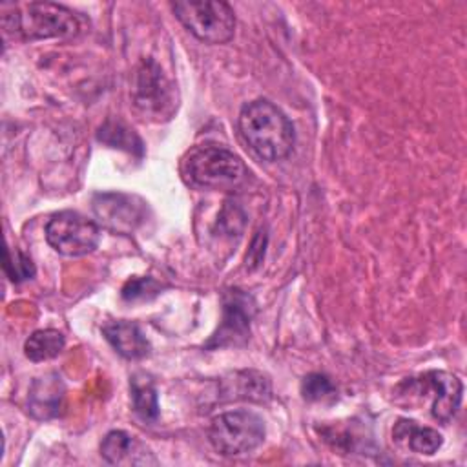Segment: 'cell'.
<instances>
[{
	"label": "cell",
	"instance_id": "1",
	"mask_svg": "<svg viewBox=\"0 0 467 467\" xmlns=\"http://www.w3.org/2000/svg\"><path fill=\"white\" fill-rule=\"evenodd\" d=\"M237 124L241 137L259 159L281 161L290 155L296 144V131L290 119L266 99L244 104Z\"/></svg>",
	"mask_w": 467,
	"mask_h": 467
},
{
	"label": "cell",
	"instance_id": "2",
	"mask_svg": "<svg viewBox=\"0 0 467 467\" xmlns=\"http://www.w3.org/2000/svg\"><path fill=\"white\" fill-rule=\"evenodd\" d=\"M2 27L20 40L71 38L82 31V20L69 7L53 2L4 4Z\"/></svg>",
	"mask_w": 467,
	"mask_h": 467
},
{
	"label": "cell",
	"instance_id": "3",
	"mask_svg": "<svg viewBox=\"0 0 467 467\" xmlns=\"http://www.w3.org/2000/svg\"><path fill=\"white\" fill-rule=\"evenodd\" d=\"M184 166L190 181L208 190H234L241 186L248 175L241 157L217 144L195 148Z\"/></svg>",
	"mask_w": 467,
	"mask_h": 467
},
{
	"label": "cell",
	"instance_id": "4",
	"mask_svg": "<svg viewBox=\"0 0 467 467\" xmlns=\"http://www.w3.org/2000/svg\"><path fill=\"white\" fill-rule=\"evenodd\" d=\"M177 20L201 42L226 44L235 31V13L221 0H179L171 4Z\"/></svg>",
	"mask_w": 467,
	"mask_h": 467
},
{
	"label": "cell",
	"instance_id": "5",
	"mask_svg": "<svg viewBox=\"0 0 467 467\" xmlns=\"http://www.w3.org/2000/svg\"><path fill=\"white\" fill-rule=\"evenodd\" d=\"M266 429L259 414L252 410H230L215 416L208 429L212 447L228 458L255 451L265 440Z\"/></svg>",
	"mask_w": 467,
	"mask_h": 467
},
{
	"label": "cell",
	"instance_id": "6",
	"mask_svg": "<svg viewBox=\"0 0 467 467\" xmlns=\"http://www.w3.org/2000/svg\"><path fill=\"white\" fill-rule=\"evenodd\" d=\"M46 241L53 250L67 257H78L93 252L100 241V228L95 221L78 212L55 213L46 224Z\"/></svg>",
	"mask_w": 467,
	"mask_h": 467
},
{
	"label": "cell",
	"instance_id": "7",
	"mask_svg": "<svg viewBox=\"0 0 467 467\" xmlns=\"http://www.w3.org/2000/svg\"><path fill=\"white\" fill-rule=\"evenodd\" d=\"M131 99L140 115L155 120H161L162 117L170 119L177 104L173 99L171 82L151 58H144L137 66Z\"/></svg>",
	"mask_w": 467,
	"mask_h": 467
},
{
	"label": "cell",
	"instance_id": "8",
	"mask_svg": "<svg viewBox=\"0 0 467 467\" xmlns=\"http://www.w3.org/2000/svg\"><path fill=\"white\" fill-rule=\"evenodd\" d=\"M254 305L243 290H228L223 297V321L206 347H226L244 343L250 336Z\"/></svg>",
	"mask_w": 467,
	"mask_h": 467
},
{
	"label": "cell",
	"instance_id": "9",
	"mask_svg": "<svg viewBox=\"0 0 467 467\" xmlns=\"http://www.w3.org/2000/svg\"><path fill=\"white\" fill-rule=\"evenodd\" d=\"M410 385H414L418 392H431V412L434 420L447 423L458 412L463 394V385L458 376L445 370H429L412 379Z\"/></svg>",
	"mask_w": 467,
	"mask_h": 467
},
{
	"label": "cell",
	"instance_id": "10",
	"mask_svg": "<svg viewBox=\"0 0 467 467\" xmlns=\"http://www.w3.org/2000/svg\"><path fill=\"white\" fill-rule=\"evenodd\" d=\"M93 212L99 223L113 232H133L144 219V202L126 193H97L93 197Z\"/></svg>",
	"mask_w": 467,
	"mask_h": 467
},
{
	"label": "cell",
	"instance_id": "11",
	"mask_svg": "<svg viewBox=\"0 0 467 467\" xmlns=\"http://www.w3.org/2000/svg\"><path fill=\"white\" fill-rule=\"evenodd\" d=\"M100 456L111 465H155L153 452L137 436L124 431H111L100 443Z\"/></svg>",
	"mask_w": 467,
	"mask_h": 467
},
{
	"label": "cell",
	"instance_id": "12",
	"mask_svg": "<svg viewBox=\"0 0 467 467\" xmlns=\"http://www.w3.org/2000/svg\"><path fill=\"white\" fill-rule=\"evenodd\" d=\"M108 343L126 359H142L150 354V341L131 321H111L102 328Z\"/></svg>",
	"mask_w": 467,
	"mask_h": 467
},
{
	"label": "cell",
	"instance_id": "13",
	"mask_svg": "<svg viewBox=\"0 0 467 467\" xmlns=\"http://www.w3.org/2000/svg\"><path fill=\"white\" fill-rule=\"evenodd\" d=\"M392 438L396 443L403 445L405 449L416 454H427V456L434 454L443 443V438L436 429L421 427L414 420H407V418H400L394 423Z\"/></svg>",
	"mask_w": 467,
	"mask_h": 467
},
{
	"label": "cell",
	"instance_id": "14",
	"mask_svg": "<svg viewBox=\"0 0 467 467\" xmlns=\"http://www.w3.org/2000/svg\"><path fill=\"white\" fill-rule=\"evenodd\" d=\"M64 400V385L57 374L35 379L29 392V410L38 420H47L58 414Z\"/></svg>",
	"mask_w": 467,
	"mask_h": 467
},
{
	"label": "cell",
	"instance_id": "15",
	"mask_svg": "<svg viewBox=\"0 0 467 467\" xmlns=\"http://www.w3.org/2000/svg\"><path fill=\"white\" fill-rule=\"evenodd\" d=\"M131 403L135 414L144 421H155L159 418V400L157 389L148 374H133L130 379Z\"/></svg>",
	"mask_w": 467,
	"mask_h": 467
},
{
	"label": "cell",
	"instance_id": "16",
	"mask_svg": "<svg viewBox=\"0 0 467 467\" xmlns=\"http://www.w3.org/2000/svg\"><path fill=\"white\" fill-rule=\"evenodd\" d=\"M97 139L111 148H119L135 155H142L144 146L140 137L122 120L119 119H108L97 133Z\"/></svg>",
	"mask_w": 467,
	"mask_h": 467
},
{
	"label": "cell",
	"instance_id": "17",
	"mask_svg": "<svg viewBox=\"0 0 467 467\" xmlns=\"http://www.w3.org/2000/svg\"><path fill=\"white\" fill-rule=\"evenodd\" d=\"M66 345L64 334L55 330V328H44V330H35L24 345L26 356L31 361H46L57 358Z\"/></svg>",
	"mask_w": 467,
	"mask_h": 467
},
{
	"label": "cell",
	"instance_id": "18",
	"mask_svg": "<svg viewBox=\"0 0 467 467\" xmlns=\"http://www.w3.org/2000/svg\"><path fill=\"white\" fill-rule=\"evenodd\" d=\"M301 394L308 401H328V400H336L337 390L328 376L321 372H312L303 378Z\"/></svg>",
	"mask_w": 467,
	"mask_h": 467
},
{
	"label": "cell",
	"instance_id": "19",
	"mask_svg": "<svg viewBox=\"0 0 467 467\" xmlns=\"http://www.w3.org/2000/svg\"><path fill=\"white\" fill-rule=\"evenodd\" d=\"M4 270L7 274V277L13 283H22L27 281L35 275V265L33 261L20 250H11L5 248V259H4Z\"/></svg>",
	"mask_w": 467,
	"mask_h": 467
},
{
	"label": "cell",
	"instance_id": "20",
	"mask_svg": "<svg viewBox=\"0 0 467 467\" xmlns=\"http://www.w3.org/2000/svg\"><path fill=\"white\" fill-rule=\"evenodd\" d=\"M161 292V285L151 277H131L122 286V299L126 301H139V299H150Z\"/></svg>",
	"mask_w": 467,
	"mask_h": 467
}]
</instances>
